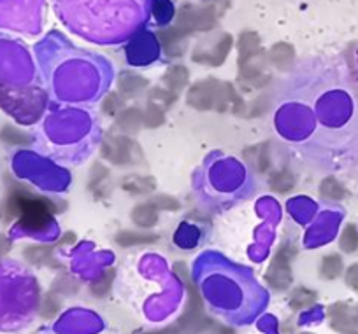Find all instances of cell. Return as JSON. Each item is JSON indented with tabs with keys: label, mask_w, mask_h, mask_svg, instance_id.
Instances as JSON below:
<instances>
[{
	"label": "cell",
	"mask_w": 358,
	"mask_h": 334,
	"mask_svg": "<svg viewBox=\"0 0 358 334\" xmlns=\"http://www.w3.org/2000/svg\"><path fill=\"white\" fill-rule=\"evenodd\" d=\"M176 98H178V95L169 91L167 88H155L150 93V102L157 103V105L164 107V109H169L176 102Z\"/></svg>",
	"instance_id": "obj_24"
},
{
	"label": "cell",
	"mask_w": 358,
	"mask_h": 334,
	"mask_svg": "<svg viewBox=\"0 0 358 334\" xmlns=\"http://www.w3.org/2000/svg\"><path fill=\"white\" fill-rule=\"evenodd\" d=\"M188 103L197 110L215 109L218 112L232 110L234 114H243L246 103L230 82H220L216 79H206L188 89Z\"/></svg>",
	"instance_id": "obj_2"
},
{
	"label": "cell",
	"mask_w": 358,
	"mask_h": 334,
	"mask_svg": "<svg viewBox=\"0 0 358 334\" xmlns=\"http://www.w3.org/2000/svg\"><path fill=\"white\" fill-rule=\"evenodd\" d=\"M88 188L94 191L95 198H106L111 192L113 185L109 184V170L101 163H95L90 175Z\"/></svg>",
	"instance_id": "obj_13"
},
{
	"label": "cell",
	"mask_w": 358,
	"mask_h": 334,
	"mask_svg": "<svg viewBox=\"0 0 358 334\" xmlns=\"http://www.w3.org/2000/svg\"><path fill=\"white\" fill-rule=\"evenodd\" d=\"M343 271V259L337 254H330V256L323 257L322 261V275L325 278H336L339 277Z\"/></svg>",
	"instance_id": "obj_22"
},
{
	"label": "cell",
	"mask_w": 358,
	"mask_h": 334,
	"mask_svg": "<svg viewBox=\"0 0 358 334\" xmlns=\"http://www.w3.org/2000/svg\"><path fill=\"white\" fill-rule=\"evenodd\" d=\"M146 79L139 74H134V72H123L118 77V93L125 100L137 96L143 89H146Z\"/></svg>",
	"instance_id": "obj_11"
},
{
	"label": "cell",
	"mask_w": 358,
	"mask_h": 334,
	"mask_svg": "<svg viewBox=\"0 0 358 334\" xmlns=\"http://www.w3.org/2000/svg\"><path fill=\"white\" fill-rule=\"evenodd\" d=\"M51 247H46V245H37V247H30V249L25 250V257H29L32 263H44L46 259H50L51 257Z\"/></svg>",
	"instance_id": "obj_26"
},
{
	"label": "cell",
	"mask_w": 358,
	"mask_h": 334,
	"mask_svg": "<svg viewBox=\"0 0 358 334\" xmlns=\"http://www.w3.org/2000/svg\"><path fill=\"white\" fill-rule=\"evenodd\" d=\"M57 212H60L57 210V203L36 195L22 184H13L2 203V215H6V219H18L20 226L29 231H44L50 228Z\"/></svg>",
	"instance_id": "obj_1"
},
{
	"label": "cell",
	"mask_w": 358,
	"mask_h": 334,
	"mask_svg": "<svg viewBox=\"0 0 358 334\" xmlns=\"http://www.w3.org/2000/svg\"><path fill=\"white\" fill-rule=\"evenodd\" d=\"M346 282H348V285H350V287H353L355 291H358V263L353 264V266L348 270Z\"/></svg>",
	"instance_id": "obj_28"
},
{
	"label": "cell",
	"mask_w": 358,
	"mask_h": 334,
	"mask_svg": "<svg viewBox=\"0 0 358 334\" xmlns=\"http://www.w3.org/2000/svg\"><path fill=\"white\" fill-rule=\"evenodd\" d=\"M288 261H290V254H287V250L280 249L278 250L276 257H274L273 264H271V270H268V282L276 287H287V280L281 277V273H290V266H288Z\"/></svg>",
	"instance_id": "obj_15"
},
{
	"label": "cell",
	"mask_w": 358,
	"mask_h": 334,
	"mask_svg": "<svg viewBox=\"0 0 358 334\" xmlns=\"http://www.w3.org/2000/svg\"><path fill=\"white\" fill-rule=\"evenodd\" d=\"M123 105H125V98L120 93L115 91L106 96L104 102H102V110L108 116H118L123 110Z\"/></svg>",
	"instance_id": "obj_23"
},
{
	"label": "cell",
	"mask_w": 358,
	"mask_h": 334,
	"mask_svg": "<svg viewBox=\"0 0 358 334\" xmlns=\"http://www.w3.org/2000/svg\"><path fill=\"white\" fill-rule=\"evenodd\" d=\"M232 46H234V37L230 36V33H222V36L215 40V44H213L211 47H206L204 44H201V46L194 51L192 60L202 65L220 67V65L225 63Z\"/></svg>",
	"instance_id": "obj_6"
},
{
	"label": "cell",
	"mask_w": 358,
	"mask_h": 334,
	"mask_svg": "<svg viewBox=\"0 0 358 334\" xmlns=\"http://www.w3.org/2000/svg\"><path fill=\"white\" fill-rule=\"evenodd\" d=\"M320 196L327 202H343L348 198V189L336 177H327L320 184Z\"/></svg>",
	"instance_id": "obj_16"
},
{
	"label": "cell",
	"mask_w": 358,
	"mask_h": 334,
	"mask_svg": "<svg viewBox=\"0 0 358 334\" xmlns=\"http://www.w3.org/2000/svg\"><path fill=\"white\" fill-rule=\"evenodd\" d=\"M268 63L278 70H288L295 61V50L288 43H276L267 53Z\"/></svg>",
	"instance_id": "obj_8"
},
{
	"label": "cell",
	"mask_w": 358,
	"mask_h": 334,
	"mask_svg": "<svg viewBox=\"0 0 358 334\" xmlns=\"http://www.w3.org/2000/svg\"><path fill=\"white\" fill-rule=\"evenodd\" d=\"M155 188H157V182H155L153 177H148V175L130 174L122 179V189L130 192V195H151Z\"/></svg>",
	"instance_id": "obj_12"
},
{
	"label": "cell",
	"mask_w": 358,
	"mask_h": 334,
	"mask_svg": "<svg viewBox=\"0 0 358 334\" xmlns=\"http://www.w3.org/2000/svg\"><path fill=\"white\" fill-rule=\"evenodd\" d=\"M151 11H153V16L155 20H157V23H160V25H167L176 15L172 0H155Z\"/></svg>",
	"instance_id": "obj_20"
},
{
	"label": "cell",
	"mask_w": 358,
	"mask_h": 334,
	"mask_svg": "<svg viewBox=\"0 0 358 334\" xmlns=\"http://www.w3.org/2000/svg\"><path fill=\"white\" fill-rule=\"evenodd\" d=\"M268 185L274 192H280V195L290 192L295 188V175L290 170H285V168L278 170L268 179Z\"/></svg>",
	"instance_id": "obj_18"
},
{
	"label": "cell",
	"mask_w": 358,
	"mask_h": 334,
	"mask_svg": "<svg viewBox=\"0 0 358 334\" xmlns=\"http://www.w3.org/2000/svg\"><path fill=\"white\" fill-rule=\"evenodd\" d=\"M102 158L113 165H132L143 160L141 147L127 135H108L101 147Z\"/></svg>",
	"instance_id": "obj_5"
},
{
	"label": "cell",
	"mask_w": 358,
	"mask_h": 334,
	"mask_svg": "<svg viewBox=\"0 0 358 334\" xmlns=\"http://www.w3.org/2000/svg\"><path fill=\"white\" fill-rule=\"evenodd\" d=\"M155 37H157L158 44H160L162 50H164V53L169 58H179L183 56L185 51H187V40L190 36L187 32H183L178 25H172L158 30L155 33Z\"/></svg>",
	"instance_id": "obj_7"
},
{
	"label": "cell",
	"mask_w": 358,
	"mask_h": 334,
	"mask_svg": "<svg viewBox=\"0 0 358 334\" xmlns=\"http://www.w3.org/2000/svg\"><path fill=\"white\" fill-rule=\"evenodd\" d=\"M339 247L341 250L348 254H353L358 250V228L357 225H346L344 229L341 231L339 236Z\"/></svg>",
	"instance_id": "obj_19"
},
{
	"label": "cell",
	"mask_w": 358,
	"mask_h": 334,
	"mask_svg": "<svg viewBox=\"0 0 358 334\" xmlns=\"http://www.w3.org/2000/svg\"><path fill=\"white\" fill-rule=\"evenodd\" d=\"M144 126V112L136 109V107H129L123 109L118 116H116V128L123 133H137Z\"/></svg>",
	"instance_id": "obj_10"
},
{
	"label": "cell",
	"mask_w": 358,
	"mask_h": 334,
	"mask_svg": "<svg viewBox=\"0 0 358 334\" xmlns=\"http://www.w3.org/2000/svg\"><path fill=\"white\" fill-rule=\"evenodd\" d=\"M158 212H160V210H158L157 206H155V203L150 199V202L139 203V205L134 206L132 213H130V219H132V222L137 228L148 229L153 228L158 222Z\"/></svg>",
	"instance_id": "obj_9"
},
{
	"label": "cell",
	"mask_w": 358,
	"mask_h": 334,
	"mask_svg": "<svg viewBox=\"0 0 358 334\" xmlns=\"http://www.w3.org/2000/svg\"><path fill=\"white\" fill-rule=\"evenodd\" d=\"M239 50V81L241 84H248V89L262 88L271 81V74L267 72L268 56L262 50L260 37L253 30H246L239 36L237 40Z\"/></svg>",
	"instance_id": "obj_3"
},
{
	"label": "cell",
	"mask_w": 358,
	"mask_h": 334,
	"mask_svg": "<svg viewBox=\"0 0 358 334\" xmlns=\"http://www.w3.org/2000/svg\"><path fill=\"white\" fill-rule=\"evenodd\" d=\"M162 81H164L165 88H167L169 91L178 95L181 89L187 88L188 81H190V74H188V68L183 67V65H172V67L164 74Z\"/></svg>",
	"instance_id": "obj_14"
},
{
	"label": "cell",
	"mask_w": 358,
	"mask_h": 334,
	"mask_svg": "<svg viewBox=\"0 0 358 334\" xmlns=\"http://www.w3.org/2000/svg\"><path fill=\"white\" fill-rule=\"evenodd\" d=\"M151 202L155 203L158 210H169V212H176L179 210V202L174 198V196H169V195H157L151 198Z\"/></svg>",
	"instance_id": "obj_27"
},
{
	"label": "cell",
	"mask_w": 358,
	"mask_h": 334,
	"mask_svg": "<svg viewBox=\"0 0 358 334\" xmlns=\"http://www.w3.org/2000/svg\"><path fill=\"white\" fill-rule=\"evenodd\" d=\"M158 240V235H150V233H137L125 229V231L116 233L115 242L122 247L132 245H146V243H155Z\"/></svg>",
	"instance_id": "obj_17"
},
{
	"label": "cell",
	"mask_w": 358,
	"mask_h": 334,
	"mask_svg": "<svg viewBox=\"0 0 358 334\" xmlns=\"http://www.w3.org/2000/svg\"><path fill=\"white\" fill-rule=\"evenodd\" d=\"M229 0H202V4L187 2L176 15V25L188 36L211 32L229 9Z\"/></svg>",
	"instance_id": "obj_4"
},
{
	"label": "cell",
	"mask_w": 358,
	"mask_h": 334,
	"mask_svg": "<svg viewBox=\"0 0 358 334\" xmlns=\"http://www.w3.org/2000/svg\"><path fill=\"white\" fill-rule=\"evenodd\" d=\"M251 153H253V158L251 156H246L248 158V161H253V165H255V168H257L258 172H265L267 170V167H268V153H267V146H258V147H255L253 151H251Z\"/></svg>",
	"instance_id": "obj_25"
},
{
	"label": "cell",
	"mask_w": 358,
	"mask_h": 334,
	"mask_svg": "<svg viewBox=\"0 0 358 334\" xmlns=\"http://www.w3.org/2000/svg\"><path fill=\"white\" fill-rule=\"evenodd\" d=\"M165 121V109L153 102H148L146 110H144V126L148 128H158Z\"/></svg>",
	"instance_id": "obj_21"
}]
</instances>
